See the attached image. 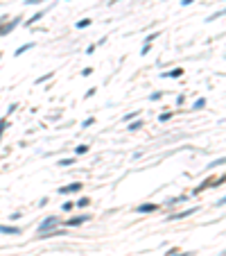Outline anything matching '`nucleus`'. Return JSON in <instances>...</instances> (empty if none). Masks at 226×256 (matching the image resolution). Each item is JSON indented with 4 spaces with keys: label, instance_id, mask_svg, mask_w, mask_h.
I'll use <instances>...</instances> for the list:
<instances>
[{
    "label": "nucleus",
    "instance_id": "obj_19",
    "mask_svg": "<svg viewBox=\"0 0 226 256\" xmlns=\"http://www.w3.org/2000/svg\"><path fill=\"white\" fill-rule=\"evenodd\" d=\"M61 208H63V211H72V208H75V202H66Z\"/></svg>",
    "mask_w": 226,
    "mask_h": 256
},
{
    "label": "nucleus",
    "instance_id": "obj_2",
    "mask_svg": "<svg viewBox=\"0 0 226 256\" xmlns=\"http://www.w3.org/2000/svg\"><path fill=\"white\" fill-rule=\"evenodd\" d=\"M86 220H91V215H75V218L66 220V227H79V224H84Z\"/></svg>",
    "mask_w": 226,
    "mask_h": 256
},
{
    "label": "nucleus",
    "instance_id": "obj_15",
    "mask_svg": "<svg viewBox=\"0 0 226 256\" xmlns=\"http://www.w3.org/2000/svg\"><path fill=\"white\" fill-rule=\"evenodd\" d=\"M52 75H54V73H45V75H41V77L36 79V84H41V82H48V79L52 77Z\"/></svg>",
    "mask_w": 226,
    "mask_h": 256
},
{
    "label": "nucleus",
    "instance_id": "obj_4",
    "mask_svg": "<svg viewBox=\"0 0 226 256\" xmlns=\"http://www.w3.org/2000/svg\"><path fill=\"white\" fill-rule=\"evenodd\" d=\"M82 186L84 184H70V186H63V188H59V193H77V190H82Z\"/></svg>",
    "mask_w": 226,
    "mask_h": 256
},
{
    "label": "nucleus",
    "instance_id": "obj_6",
    "mask_svg": "<svg viewBox=\"0 0 226 256\" xmlns=\"http://www.w3.org/2000/svg\"><path fill=\"white\" fill-rule=\"evenodd\" d=\"M192 213H197V208L192 206V208H188V211H183V213H179V215H172L170 220H183V218H188V215H192Z\"/></svg>",
    "mask_w": 226,
    "mask_h": 256
},
{
    "label": "nucleus",
    "instance_id": "obj_18",
    "mask_svg": "<svg viewBox=\"0 0 226 256\" xmlns=\"http://www.w3.org/2000/svg\"><path fill=\"white\" fill-rule=\"evenodd\" d=\"M88 204H91V200H88V197H82V200L77 202V206H88Z\"/></svg>",
    "mask_w": 226,
    "mask_h": 256
},
{
    "label": "nucleus",
    "instance_id": "obj_12",
    "mask_svg": "<svg viewBox=\"0 0 226 256\" xmlns=\"http://www.w3.org/2000/svg\"><path fill=\"white\" fill-rule=\"evenodd\" d=\"M91 23H93L91 18H82V21H79V23H77V25H75V27H77V30H84V27H88Z\"/></svg>",
    "mask_w": 226,
    "mask_h": 256
},
{
    "label": "nucleus",
    "instance_id": "obj_10",
    "mask_svg": "<svg viewBox=\"0 0 226 256\" xmlns=\"http://www.w3.org/2000/svg\"><path fill=\"white\" fill-rule=\"evenodd\" d=\"M32 48H34V43H25V45H20V48L16 50V57H20L23 52H27V50H32Z\"/></svg>",
    "mask_w": 226,
    "mask_h": 256
},
{
    "label": "nucleus",
    "instance_id": "obj_1",
    "mask_svg": "<svg viewBox=\"0 0 226 256\" xmlns=\"http://www.w3.org/2000/svg\"><path fill=\"white\" fill-rule=\"evenodd\" d=\"M59 224V218H57V215H48V218L43 220L41 224L36 227V234L41 236V234H45V231H50V229H54V227Z\"/></svg>",
    "mask_w": 226,
    "mask_h": 256
},
{
    "label": "nucleus",
    "instance_id": "obj_23",
    "mask_svg": "<svg viewBox=\"0 0 226 256\" xmlns=\"http://www.w3.org/2000/svg\"><path fill=\"white\" fill-rule=\"evenodd\" d=\"M16 23H18V18H14V21H11V23H9V25H7V27H5V30H2V32H9V30H11V27H14V25H16Z\"/></svg>",
    "mask_w": 226,
    "mask_h": 256
},
{
    "label": "nucleus",
    "instance_id": "obj_27",
    "mask_svg": "<svg viewBox=\"0 0 226 256\" xmlns=\"http://www.w3.org/2000/svg\"><path fill=\"white\" fill-rule=\"evenodd\" d=\"M195 2V0H181V5H183V7H188V5H192Z\"/></svg>",
    "mask_w": 226,
    "mask_h": 256
},
{
    "label": "nucleus",
    "instance_id": "obj_8",
    "mask_svg": "<svg viewBox=\"0 0 226 256\" xmlns=\"http://www.w3.org/2000/svg\"><path fill=\"white\" fill-rule=\"evenodd\" d=\"M140 127H143V120H134V123L127 125V129H129V132H138Z\"/></svg>",
    "mask_w": 226,
    "mask_h": 256
},
{
    "label": "nucleus",
    "instance_id": "obj_21",
    "mask_svg": "<svg viewBox=\"0 0 226 256\" xmlns=\"http://www.w3.org/2000/svg\"><path fill=\"white\" fill-rule=\"evenodd\" d=\"M93 123H95V118H86V120H84V123H82V127H91Z\"/></svg>",
    "mask_w": 226,
    "mask_h": 256
},
{
    "label": "nucleus",
    "instance_id": "obj_24",
    "mask_svg": "<svg viewBox=\"0 0 226 256\" xmlns=\"http://www.w3.org/2000/svg\"><path fill=\"white\" fill-rule=\"evenodd\" d=\"M170 116H172V113H161L158 120H161V123H163V120H170Z\"/></svg>",
    "mask_w": 226,
    "mask_h": 256
},
{
    "label": "nucleus",
    "instance_id": "obj_26",
    "mask_svg": "<svg viewBox=\"0 0 226 256\" xmlns=\"http://www.w3.org/2000/svg\"><path fill=\"white\" fill-rule=\"evenodd\" d=\"M95 91H97V89H88V91H86V95H84V97H91V95H95Z\"/></svg>",
    "mask_w": 226,
    "mask_h": 256
},
{
    "label": "nucleus",
    "instance_id": "obj_25",
    "mask_svg": "<svg viewBox=\"0 0 226 256\" xmlns=\"http://www.w3.org/2000/svg\"><path fill=\"white\" fill-rule=\"evenodd\" d=\"M82 75H84V77H88V75H93V68H84V71H82Z\"/></svg>",
    "mask_w": 226,
    "mask_h": 256
},
{
    "label": "nucleus",
    "instance_id": "obj_17",
    "mask_svg": "<svg viewBox=\"0 0 226 256\" xmlns=\"http://www.w3.org/2000/svg\"><path fill=\"white\" fill-rule=\"evenodd\" d=\"M5 127H7V118L0 120V138H2V134H5Z\"/></svg>",
    "mask_w": 226,
    "mask_h": 256
},
{
    "label": "nucleus",
    "instance_id": "obj_14",
    "mask_svg": "<svg viewBox=\"0 0 226 256\" xmlns=\"http://www.w3.org/2000/svg\"><path fill=\"white\" fill-rule=\"evenodd\" d=\"M138 116H140V111H131V113H127V116H124V123H129V120L138 118Z\"/></svg>",
    "mask_w": 226,
    "mask_h": 256
},
{
    "label": "nucleus",
    "instance_id": "obj_7",
    "mask_svg": "<svg viewBox=\"0 0 226 256\" xmlns=\"http://www.w3.org/2000/svg\"><path fill=\"white\" fill-rule=\"evenodd\" d=\"M181 75H183V68H174L170 73H163V77H181Z\"/></svg>",
    "mask_w": 226,
    "mask_h": 256
},
{
    "label": "nucleus",
    "instance_id": "obj_28",
    "mask_svg": "<svg viewBox=\"0 0 226 256\" xmlns=\"http://www.w3.org/2000/svg\"><path fill=\"white\" fill-rule=\"evenodd\" d=\"M39 2H43V0H27L25 5H39Z\"/></svg>",
    "mask_w": 226,
    "mask_h": 256
},
{
    "label": "nucleus",
    "instance_id": "obj_16",
    "mask_svg": "<svg viewBox=\"0 0 226 256\" xmlns=\"http://www.w3.org/2000/svg\"><path fill=\"white\" fill-rule=\"evenodd\" d=\"M72 161H75V159H61V161H59V163H57V166L66 168V166H72Z\"/></svg>",
    "mask_w": 226,
    "mask_h": 256
},
{
    "label": "nucleus",
    "instance_id": "obj_9",
    "mask_svg": "<svg viewBox=\"0 0 226 256\" xmlns=\"http://www.w3.org/2000/svg\"><path fill=\"white\" fill-rule=\"evenodd\" d=\"M43 16H45V9H43V11H39V14H34V16H32V18H30V21H27V23H25V25H32V23H36V21H41V18H43Z\"/></svg>",
    "mask_w": 226,
    "mask_h": 256
},
{
    "label": "nucleus",
    "instance_id": "obj_20",
    "mask_svg": "<svg viewBox=\"0 0 226 256\" xmlns=\"http://www.w3.org/2000/svg\"><path fill=\"white\" fill-rule=\"evenodd\" d=\"M86 152H88V145H79L77 147V154H86Z\"/></svg>",
    "mask_w": 226,
    "mask_h": 256
},
{
    "label": "nucleus",
    "instance_id": "obj_11",
    "mask_svg": "<svg viewBox=\"0 0 226 256\" xmlns=\"http://www.w3.org/2000/svg\"><path fill=\"white\" fill-rule=\"evenodd\" d=\"M188 200V195H181V197H174V200H170L167 202V206H174V204H181V202Z\"/></svg>",
    "mask_w": 226,
    "mask_h": 256
},
{
    "label": "nucleus",
    "instance_id": "obj_13",
    "mask_svg": "<svg viewBox=\"0 0 226 256\" xmlns=\"http://www.w3.org/2000/svg\"><path fill=\"white\" fill-rule=\"evenodd\" d=\"M206 107V100H204V97H199V100H197L195 104H192V109H195V111H199V109H204Z\"/></svg>",
    "mask_w": 226,
    "mask_h": 256
},
{
    "label": "nucleus",
    "instance_id": "obj_22",
    "mask_svg": "<svg viewBox=\"0 0 226 256\" xmlns=\"http://www.w3.org/2000/svg\"><path fill=\"white\" fill-rule=\"evenodd\" d=\"M154 39H158V32H154V34H149V36H147V39H145V41H147V43H152V41H154Z\"/></svg>",
    "mask_w": 226,
    "mask_h": 256
},
{
    "label": "nucleus",
    "instance_id": "obj_3",
    "mask_svg": "<svg viewBox=\"0 0 226 256\" xmlns=\"http://www.w3.org/2000/svg\"><path fill=\"white\" fill-rule=\"evenodd\" d=\"M0 234H7V236H20V227H7V224H0Z\"/></svg>",
    "mask_w": 226,
    "mask_h": 256
},
{
    "label": "nucleus",
    "instance_id": "obj_29",
    "mask_svg": "<svg viewBox=\"0 0 226 256\" xmlns=\"http://www.w3.org/2000/svg\"><path fill=\"white\" fill-rule=\"evenodd\" d=\"M176 256H192V254H190V252H179Z\"/></svg>",
    "mask_w": 226,
    "mask_h": 256
},
{
    "label": "nucleus",
    "instance_id": "obj_5",
    "mask_svg": "<svg viewBox=\"0 0 226 256\" xmlns=\"http://www.w3.org/2000/svg\"><path fill=\"white\" fill-rule=\"evenodd\" d=\"M156 208H158V204H140L136 211L138 213H152V211H156Z\"/></svg>",
    "mask_w": 226,
    "mask_h": 256
}]
</instances>
